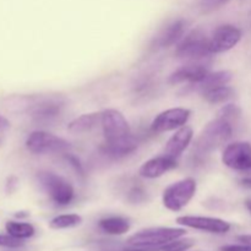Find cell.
Segmentation results:
<instances>
[{
    "label": "cell",
    "instance_id": "obj_1",
    "mask_svg": "<svg viewBox=\"0 0 251 251\" xmlns=\"http://www.w3.org/2000/svg\"><path fill=\"white\" fill-rule=\"evenodd\" d=\"M233 135V123L225 118L217 117L208 123L199 137L196 139L193 147L194 161L202 162L206 157L210 156L221 145L227 142Z\"/></svg>",
    "mask_w": 251,
    "mask_h": 251
},
{
    "label": "cell",
    "instance_id": "obj_2",
    "mask_svg": "<svg viewBox=\"0 0 251 251\" xmlns=\"http://www.w3.org/2000/svg\"><path fill=\"white\" fill-rule=\"evenodd\" d=\"M37 181L50 200L58 206H66L74 200L75 191L73 185L63 176L53 172L42 171L37 173Z\"/></svg>",
    "mask_w": 251,
    "mask_h": 251
},
{
    "label": "cell",
    "instance_id": "obj_3",
    "mask_svg": "<svg viewBox=\"0 0 251 251\" xmlns=\"http://www.w3.org/2000/svg\"><path fill=\"white\" fill-rule=\"evenodd\" d=\"M186 234L184 228H149V229L140 230L127 239V244L131 247H149L159 248L173 240L179 239Z\"/></svg>",
    "mask_w": 251,
    "mask_h": 251
},
{
    "label": "cell",
    "instance_id": "obj_4",
    "mask_svg": "<svg viewBox=\"0 0 251 251\" xmlns=\"http://www.w3.org/2000/svg\"><path fill=\"white\" fill-rule=\"evenodd\" d=\"M196 189H198V185H196L195 179L193 178L181 179L171 184L164 189L163 195H162L164 207L173 212L183 210L195 196Z\"/></svg>",
    "mask_w": 251,
    "mask_h": 251
},
{
    "label": "cell",
    "instance_id": "obj_5",
    "mask_svg": "<svg viewBox=\"0 0 251 251\" xmlns=\"http://www.w3.org/2000/svg\"><path fill=\"white\" fill-rule=\"evenodd\" d=\"M26 149L33 154L66 153L71 146L66 140L47 131H33L26 140Z\"/></svg>",
    "mask_w": 251,
    "mask_h": 251
},
{
    "label": "cell",
    "instance_id": "obj_6",
    "mask_svg": "<svg viewBox=\"0 0 251 251\" xmlns=\"http://www.w3.org/2000/svg\"><path fill=\"white\" fill-rule=\"evenodd\" d=\"M212 54L210 48V39L200 29L190 32L176 47V56L179 59H188L191 61H199L208 58Z\"/></svg>",
    "mask_w": 251,
    "mask_h": 251
},
{
    "label": "cell",
    "instance_id": "obj_7",
    "mask_svg": "<svg viewBox=\"0 0 251 251\" xmlns=\"http://www.w3.org/2000/svg\"><path fill=\"white\" fill-rule=\"evenodd\" d=\"M100 126L107 144L131 136L129 123L117 109H105L100 113Z\"/></svg>",
    "mask_w": 251,
    "mask_h": 251
},
{
    "label": "cell",
    "instance_id": "obj_8",
    "mask_svg": "<svg viewBox=\"0 0 251 251\" xmlns=\"http://www.w3.org/2000/svg\"><path fill=\"white\" fill-rule=\"evenodd\" d=\"M191 112L186 108H171L159 113L151 123V130L156 134L180 129L188 123Z\"/></svg>",
    "mask_w": 251,
    "mask_h": 251
},
{
    "label": "cell",
    "instance_id": "obj_9",
    "mask_svg": "<svg viewBox=\"0 0 251 251\" xmlns=\"http://www.w3.org/2000/svg\"><path fill=\"white\" fill-rule=\"evenodd\" d=\"M226 167L238 172L251 171V144L234 142L226 147L222 154Z\"/></svg>",
    "mask_w": 251,
    "mask_h": 251
},
{
    "label": "cell",
    "instance_id": "obj_10",
    "mask_svg": "<svg viewBox=\"0 0 251 251\" xmlns=\"http://www.w3.org/2000/svg\"><path fill=\"white\" fill-rule=\"evenodd\" d=\"M242 39V31L233 25H222L217 27L210 38L212 54L225 53L234 48Z\"/></svg>",
    "mask_w": 251,
    "mask_h": 251
},
{
    "label": "cell",
    "instance_id": "obj_11",
    "mask_svg": "<svg viewBox=\"0 0 251 251\" xmlns=\"http://www.w3.org/2000/svg\"><path fill=\"white\" fill-rule=\"evenodd\" d=\"M176 223L183 227L194 228L202 232L213 233V234H225L229 232L230 225L226 221L213 217H202V216H181L176 218Z\"/></svg>",
    "mask_w": 251,
    "mask_h": 251
},
{
    "label": "cell",
    "instance_id": "obj_12",
    "mask_svg": "<svg viewBox=\"0 0 251 251\" xmlns=\"http://www.w3.org/2000/svg\"><path fill=\"white\" fill-rule=\"evenodd\" d=\"M208 71V68L203 64L198 63V61H193V63L184 65L172 73L168 77V82L171 85H179V83L184 82H191L198 83L205 77Z\"/></svg>",
    "mask_w": 251,
    "mask_h": 251
},
{
    "label": "cell",
    "instance_id": "obj_13",
    "mask_svg": "<svg viewBox=\"0 0 251 251\" xmlns=\"http://www.w3.org/2000/svg\"><path fill=\"white\" fill-rule=\"evenodd\" d=\"M178 166V162L176 158L166 156H158L153 157V158L149 159L145 162L139 169V174L142 178L146 179H156L166 174L167 172L172 171Z\"/></svg>",
    "mask_w": 251,
    "mask_h": 251
},
{
    "label": "cell",
    "instance_id": "obj_14",
    "mask_svg": "<svg viewBox=\"0 0 251 251\" xmlns=\"http://www.w3.org/2000/svg\"><path fill=\"white\" fill-rule=\"evenodd\" d=\"M194 137L193 127L184 125L180 129L176 131V134L172 135L171 139L167 141L164 154L172 157V158H178L181 153L186 150V147L190 145L191 140Z\"/></svg>",
    "mask_w": 251,
    "mask_h": 251
},
{
    "label": "cell",
    "instance_id": "obj_15",
    "mask_svg": "<svg viewBox=\"0 0 251 251\" xmlns=\"http://www.w3.org/2000/svg\"><path fill=\"white\" fill-rule=\"evenodd\" d=\"M137 150V141L135 140V137L129 136L126 139L119 140V141L110 142L107 144L105 142L104 147H103V151L107 156L112 157V158H123V157H126L129 154H131L132 152H135Z\"/></svg>",
    "mask_w": 251,
    "mask_h": 251
},
{
    "label": "cell",
    "instance_id": "obj_16",
    "mask_svg": "<svg viewBox=\"0 0 251 251\" xmlns=\"http://www.w3.org/2000/svg\"><path fill=\"white\" fill-rule=\"evenodd\" d=\"M233 74L228 70H221L215 71V73H208L200 82L195 83L196 90L200 91L201 93L206 92V91L213 90V88L221 87V86H226L232 81Z\"/></svg>",
    "mask_w": 251,
    "mask_h": 251
},
{
    "label": "cell",
    "instance_id": "obj_17",
    "mask_svg": "<svg viewBox=\"0 0 251 251\" xmlns=\"http://www.w3.org/2000/svg\"><path fill=\"white\" fill-rule=\"evenodd\" d=\"M100 124V113H88L71 120L68 130L71 134H85Z\"/></svg>",
    "mask_w": 251,
    "mask_h": 251
},
{
    "label": "cell",
    "instance_id": "obj_18",
    "mask_svg": "<svg viewBox=\"0 0 251 251\" xmlns=\"http://www.w3.org/2000/svg\"><path fill=\"white\" fill-rule=\"evenodd\" d=\"M185 28L186 22L184 20H176V21H174L161 34V37H159V46L162 48H169L173 44H176L183 37Z\"/></svg>",
    "mask_w": 251,
    "mask_h": 251
},
{
    "label": "cell",
    "instance_id": "obj_19",
    "mask_svg": "<svg viewBox=\"0 0 251 251\" xmlns=\"http://www.w3.org/2000/svg\"><path fill=\"white\" fill-rule=\"evenodd\" d=\"M100 230L110 235H122L129 232L130 222L124 217L120 216H113V217L103 218L98 223Z\"/></svg>",
    "mask_w": 251,
    "mask_h": 251
},
{
    "label": "cell",
    "instance_id": "obj_20",
    "mask_svg": "<svg viewBox=\"0 0 251 251\" xmlns=\"http://www.w3.org/2000/svg\"><path fill=\"white\" fill-rule=\"evenodd\" d=\"M61 107H63V104L56 100H44V102L39 103L38 105L34 107L32 114L39 120H48L51 118H55L60 113Z\"/></svg>",
    "mask_w": 251,
    "mask_h": 251
},
{
    "label": "cell",
    "instance_id": "obj_21",
    "mask_svg": "<svg viewBox=\"0 0 251 251\" xmlns=\"http://www.w3.org/2000/svg\"><path fill=\"white\" fill-rule=\"evenodd\" d=\"M202 97L210 104H220V103H225L234 97V90L227 85L221 86V87L203 92Z\"/></svg>",
    "mask_w": 251,
    "mask_h": 251
},
{
    "label": "cell",
    "instance_id": "obj_22",
    "mask_svg": "<svg viewBox=\"0 0 251 251\" xmlns=\"http://www.w3.org/2000/svg\"><path fill=\"white\" fill-rule=\"evenodd\" d=\"M6 228L7 234L11 237L17 238V239H28V238L34 235V227L29 223L26 222H15V221H10L5 226Z\"/></svg>",
    "mask_w": 251,
    "mask_h": 251
},
{
    "label": "cell",
    "instance_id": "obj_23",
    "mask_svg": "<svg viewBox=\"0 0 251 251\" xmlns=\"http://www.w3.org/2000/svg\"><path fill=\"white\" fill-rule=\"evenodd\" d=\"M82 223V217L76 213H68V215H60L54 217L49 222V227L51 229H68V228L77 227Z\"/></svg>",
    "mask_w": 251,
    "mask_h": 251
},
{
    "label": "cell",
    "instance_id": "obj_24",
    "mask_svg": "<svg viewBox=\"0 0 251 251\" xmlns=\"http://www.w3.org/2000/svg\"><path fill=\"white\" fill-rule=\"evenodd\" d=\"M194 245H195V242L193 239H180L179 238V239L163 245L159 249L161 251H186L193 248Z\"/></svg>",
    "mask_w": 251,
    "mask_h": 251
},
{
    "label": "cell",
    "instance_id": "obj_25",
    "mask_svg": "<svg viewBox=\"0 0 251 251\" xmlns=\"http://www.w3.org/2000/svg\"><path fill=\"white\" fill-rule=\"evenodd\" d=\"M242 115V110L238 105L235 104H227L220 110L218 113V117L221 118H225V119L229 120L230 123H237L238 119L240 118Z\"/></svg>",
    "mask_w": 251,
    "mask_h": 251
},
{
    "label": "cell",
    "instance_id": "obj_26",
    "mask_svg": "<svg viewBox=\"0 0 251 251\" xmlns=\"http://www.w3.org/2000/svg\"><path fill=\"white\" fill-rule=\"evenodd\" d=\"M22 245H24V240L11 237L10 234H7V235L0 234V247L20 248V247H22Z\"/></svg>",
    "mask_w": 251,
    "mask_h": 251
},
{
    "label": "cell",
    "instance_id": "obj_27",
    "mask_svg": "<svg viewBox=\"0 0 251 251\" xmlns=\"http://www.w3.org/2000/svg\"><path fill=\"white\" fill-rule=\"evenodd\" d=\"M145 198H146V193H145L144 189L140 188V186H134V188L129 191V194H127V200L132 203L142 202V201L145 200Z\"/></svg>",
    "mask_w": 251,
    "mask_h": 251
},
{
    "label": "cell",
    "instance_id": "obj_28",
    "mask_svg": "<svg viewBox=\"0 0 251 251\" xmlns=\"http://www.w3.org/2000/svg\"><path fill=\"white\" fill-rule=\"evenodd\" d=\"M65 158H66V161L70 163V166L75 169L76 173H77L81 178H83V176H85V171H83L82 164L80 163V161H78L77 157L74 156V154H71V153H66Z\"/></svg>",
    "mask_w": 251,
    "mask_h": 251
},
{
    "label": "cell",
    "instance_id": "obj_29",
    "mask_svg": "<svg viewBox=\"0 0 251 251\" xmlns=\"http://www.w3.org/2000/svg\"><path fill=\"white\" fill-rule=\"evenodd\" d=\"M226 1H227V0H201L200 6L203 11L207 12V11H212V10L217 9L218 6L225 4Z\"/></svg>",
    "mask_w": 251,
    "mask_h": 251
},
{
    "label": "cell",
    "instance_id": "obj_30",
    "mask_svg": "<svg viewBox=\"0 0 251 251\" xmlns=\"http://www.w3.org/2000/svg\"><path fill=\"white\" fill-rule=\"evenodd\" d=\"M221 251H251V244H240V245H226L221 248Z\"/></svg>",
    "mask_w": 251,
    "mask_h": 251
},
{
    "label": "cell",
    "instance_id": "obj_31",
    "mask_svg": "<svg viewBox=\"0 0 251 251\" xmlns=\"http://www.w3.org/2000/svg\"><path fill=\"white\" fill-rule=\"evenodd\" d=\"M10 127V122L4 115H0V131H5Z\"/></svg>",
    "mask_w": 251,
    "mask_h": 251
},
{
    "label": "cell",
    "instance_id": "obj_32",
    "mask_svg": "<svg viewBox=\"0 0 251 251\" xmlns=\"http://www.w3.org/2000/svg\"><path fill=\"white\" fill-rule=\"evenodd\" d=\"M238 240L240 243H244V244H251V234L240 235V237H238Z\"/></svg>",
    "mask_w": 251,
    "mask_h": 251
},
{
    "label": "cell",
    "instance_id": "obj_33",
    "mask_svg": "<svg viewBox=\"0 0 251 251\" xmlns=\"http://www.w3.org/2000/svg\"><path fill=\"white\" fill-rule=\"evenodd\" d=\"M240 184H242V186H244V188L251 189V178L242 179V180H240Z\"/></svg>",
    "mask_w": 251,
    "mask_h": 251
},
{
    "label": "cell",
    "instance_id": "obj_34",
    "mask_svg": "<svg viewBox=\"0 0 251 251\" xmlns=\"http://www.w3.org/2000/svg\"><path fill=\"white\" fill-rule=\"evenodd\" d=\"M245 206H247L248 210H249L250 212H251V200H248L247 202H245Z\"/></svg>",
    "mask_w": 251,
    "mask_h": 251
}]
</instances>
